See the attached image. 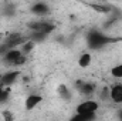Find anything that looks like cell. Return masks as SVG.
<instances>
[{"mask_svg":"<svg viewBox=\"0 0 122 121\" xmlns=\"http://www.w3.org/2000/svg\"><path fill=\"white\" fill-rule=\"evenodd\" d=\"M87 41H88V46L91 49H101L102 46H105L107 43L111 41L109 37H107L105 34H102L101 31L97 30H91L87 36Z\"/></svg>","mask_w":122,"mask_h":121,"instance_id":"1","label":"cell"},{"mask_svg":"<svg viewBox=\"0 0 122 121\" xmlns=\"http://www.w3.org/2000/svg\"><path fill=\"white\" fill-rule=\"evenodd\" d=\"M4 60L10 64H14V66H20L26 61V57L23 56V53L20 50H16V49H9L6 53H4Z\"/></svg>","mask_w":122,"mask_h":121,"instance_id":"2","label":"cell"},{"mask_svg":"<svg viewBox=\"0 0 122 121\" xmlns=\"http://www.w3.org/2000/svg\"><path fill=\"white\" fill-rule=\"evenodd\" d=\"M99 104L95 100H87L81 104H78L77 107V113H97Z\"/></svg>","mask_w":122,"mask_h":121,"instance_id":"3","label":"cell"},{"mask_svg":"<svg viewBox=\"0 0 122 121\" xmlns=\"http://www.w3.org/2000/svg\"><path fill=\"white\" fill-rule=\"evenodd\" d=\"M31 30H37V31H43L46 34H50L54 30V24L48 23V22H36V23H30L29 24Z\"/></svg>","mask_w":122,"mask_h":121,"instance_id":"4","label":"cell"},{"mask_svg":"<svg viewBox=\"0 0 122 121\" xmlns=\"http://www.w3.org/2000/svg\"><path fill=\"white\" fill-rule=\"evenodd\" d=\"M17 76H19V71H9V73H6V74H1L0 86H3V87H9V86H11V84L16 81Z\"/></svg>","mask_w":122,"mask_h":121,"instance_id":"5","label":"cell"},{"mask_svg":"<svg viewBox=\"0 0 122 121\" xmlns=\"http://www.w3.org/2000/svg\"><path fill=\"white\" fill-rule=\"evenodd\" d=\"M109 95H111V100L115 104H122V84L112 86L111 91H109Z\"/></svg>","mask_w":122,"mask_h":121,"instance_id":"6","label":"cell"},{"mask_svg":"<svg viewBox=\"0 0 122 121\" xmlns=\"http://www.w3.org/2000/svg\"><path fill=\"white\" fill-rule=\"evenodd\" d=\"M41 101H43V97H41L40 94H30V95L26 98V110H33V108H36Z\"/></svg>","mask_w":122,"mask_h":121,"instance_id":"7","label":"cell"},{"mask_svg":"<svg viewBox=\"0 0 122 121\" xmlns=\"http://www.w3.org/2000/svg\"><path fill=\"white\" fill-rule=\"evenodd\" d=\"M31 11L34 14H37V16H44V14H47L50 11V9H48V6L46 3H36V4H33Z\"/></svg>","mask_w":122,"mask_h":121,"instance_id":"8","label":"cell"},{"mask_svg":"<svg viewBox=\"0 0 122 121\" xmlns=\"http://www.w3.org/2000/svg\"><path fill=\"white\" fill-rule=\"evenodd\" d=\"M78 90L84 95H91L92 93L95 91V86L91 84V83H80L78 84Z\"/></svg>","mask_w":122,"mask_h":121,"instance_id":"9","label":"cell"},{"mask_svg":"<svg viewBox=\"0 0 122 121\" xmlns=\"http://www.w3.org/2000/svg\"><path fill=\"white\" fill-rule=\"evenodd\" d=\"M21 43H23V38H21L19 34H13V36H10V37L6 40V44H7L9 49H14V46H19V44H21Z\"/></svg>","mask_w":122,"mask_h":121,"instance_id":"10","label":"cell"},{"mask_svg":"<svg viewBox=\"0 0 122 121\" xmlns=\"http://www.w3.org/2000/svg\"><path fill=\"white\" fill-rule=\"evenodd\" d=\"M91 60H92L91 54H90V53H84V54L80 57V60H78V66H80L81 68H87V67L91 64Z\"/></svg>","mask_w":122,"mask_h":121,"instance_id":"11","label":"cell"},{"mask_svg":"<svg viewBox=\"0 0 122 121\" xmlns=\"http://www.w3.org/2000/svg\"><path fill=\"white\" fill-rule=\"evenodd\" d=\"M95 118V113H78L75 117H72V120H81V121H91Z\"/></svg>","mask_w":122,"mask_h":121,"instance_id":"12","label":"cell"},{"mask_svg":"<svg viewBox=\"0 0 122 121\" xmlns=\"http://www.w3.org/2000/svg\"><path fill=\"white\" fill-rule=\"evenodd\" d=\"M46 37H47V34H46V33L33 30V34H31V40H33V41H41V40H44Z\"/></svg>","mask_w":122,"mask_h":121,"instance_id":"13","label":"cell"},{"mask_svg":"<svg viewBox=\"0 0 122 121\" xmlns=\"http://www.w3.org/2000/svg\"><path fill=\"white\" fill-rule=\"evenodd\" d=\"M111 74L115 78H122V64H117L115 67L111 68Z\"/></svg>","mask_w":122,"mask_h":121,"instance_id":"14","label":"cell"},{"mask_svg":"<svg viewBox=\"0 0 122 121\" xmlns=\"http://www.w3.org/2000/svg\"><path fill=\"white\" fill-rule=\"evenodd\" d=\"M7 98H9V90H7L6 87L0 86V104L6 103V101H7Z\"/></svg>","mask_w":122,"mask_h":121,"instance_id":"15","label":"cell"},{"mask_svg":"<svg viewBox=\"0 0 122 121\" xmlns=\"http://www.w3.org/2000/svg\"><path fill=\"white\" fill-rule=\"evenodd\" d=\"M58 93H60L61 98H64V100H68V98H70V91L67 88V86L61 84L60 87H58Z\"/></svg>","mask_w":122,"mask_h":121,"instance_id":"16","label":"cell"},{"mask_svg":"<svg viewBox=\"0 0 122 121\" xmlns=\"http://www.w3.org/2000/svg\"><path fill=\"white\" fill-rule=\"evenodd\" d=\"M31 49H33V43H29V44H26V46H24V51H27V53H29V51H30Z\"/></svg>","mask_w":122,"mask_h":121,"instance_id":"17","label":"cell"},{"mask_svg":"<svg viewBox=\"0 0 122 121\" xmlns=\"http://www.w3.org/2000/svg\"><path fill=\"white\" fill-rule=\"evenodd\" d=\"M118 117H119V118H121V120H122V111H121V113H119V116H118Z\"/></svg>","mask_w":122,"mask_h":121,"instance_id":"18","label":"cell"},{"mask_svg":"<svg viewBox=\"0 0 122 121\" xmlns=\"http://www.w3.org/2000/svg\"><path fill=\"white\" fill-rule=\"evenodd\" d=\"M0 78H1V73H0Z\"/></svg>","mask_w":122,"mask_h":121,"instance_id":"19","label":"cell"}]
</instances>
